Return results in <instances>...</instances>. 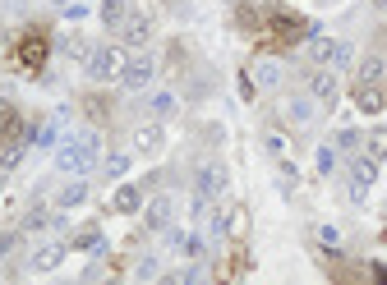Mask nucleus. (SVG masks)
Returning a JSON list of instances; mask_svg holds the SVG:
<instances>
[{"mask_svg": "<svg viewBox=\"0 0 387 285\" xmlns=\"http://www.w3.org/2000/svg\"><path fill=\"white\" fill-rule=\"evenodd\" d=\"M102 156V139L97 134H74V139H60L55 143V171L65 175H88Z\"/></svg>", "mask_w": 387, "mask_h": 285, "instance_id": "obj_1", "label": "nucleus"}, {"mask_svg": "<svg viewBox=\"0 0 387 285\" xmlns=\"http://www.w3.org/2000/svg\"><path fill=\"white\" fill-rule=\"evenodd\" d=\"M83 65H88V78H92V83H111V78L124 74L129 55H124V46H92Z\"/></svg>", "mask_w": 387, "mask_h": 285, "instance_id": "obj_2", "label": "nucleus"}, {"mask_svg": "<svg viewBox=\"0 0 387 285\" xmlns=\"http://www.w3.org/2000/svg\"><path fill=\"white\" fill-rule=\"evenodd\" d=\"M152 74H157V60H152V51H139V55H129V65H124L120 83L129 87V92H143V87L152 83Z\"/></svg>", "mask_w": 387, "mask_h": 285, "instance_id": "obj_3", "label": "nucleus"}, {"mask_svg": "<svg viewBox=\"0 0 387 285\" xmlns=\"http://www.w3.org/2000/svg\"><path fill=\"white\" fill-rule=\"evenodd\" d=\"M194 193H198V198H212V203H217L221 193H226V166H221V161L198 166V175H194Z\"/></svg>", "mask_w": 387, "mask_h": 285, "instance_id": "obj_4", "label": "nucleus"}, {"mask_svg": "<svg viewBox=\"0 0 387 285\" xmlns=\"http://www.w3.org/2000/svg\"><path fill=\"white\" fill-rule=\"evenodd\" d=\"M336 92H341V87H336V70H332V65H318V70L309 74V97H314L318 106H327V111H332Z\"/></svg>", "mask_w": 387, "mask_h": 285, "instance_id": "obj_5", "label": "nucleus"}, {"mask_svg": "<svg viewBox=\"0 0 387 285\" xmlns=\"http://www.w3.org/2000/svg\"><path fill=\"white\" fill-rule=\"evenodd\" d=\"M148 37H152V18L143 14V9H129V18L120 23V42L134 46V51H143V46H148Z\"/></svg>", "mask_w": 387, "mask_h": 285, "instance_id": "obj_6", "label": "nucleus"}, {"mask_svg": "<svg viewBox=\"0 0 387 285\" xmlns=\"http://www.w3.org/2000/svg\"><path fill=\"white\" fill-rule=\"evenodd\" d=\"M171 216H176V203H171V193H157V198H148L143 203V230H166L171 225Z\"/></svg>", "mask_w": 387, "mask_h": 285, "instance_id": "obj_7", "label": "nucleus"}, {"mask_svg": "<svg viewBox=\"0 0 387 285\" xmlns=\"http://www.w3.org/2000/svg\"><path fill=\"white\" fill-rule=\"evenodd\" d=\"M46 51H51V46H46V37L37 33H23V42H18V65H23V70H42L46 65Z\"/></svg>", "mask_w": 387, "mask_h": 285, "instance_id": "obj_8", "label": "nucleus"}, {"mask_svg": "<svg viewBox=\"0 0 387 285\" xmlns=\"http://www.w3.org/2000/svg\"><path fill=\"white\" fill-rule=\"evenodd\" d=\"M282 115L290 124H314V115H318V102L314 97H299V92H290L286 102H282Z\"/></svg>", "mask_w": 387, "mask_h": 285, "instance_id": "obj_9", "label": "nucleus"}, {"mask_svg": "<svg viewBox=\"0 0 387 285\" xmlns=\"http://www.w3.org/2000/svg\"><path fill=\"white\" fill-rule=\"evenodd\" d=\"M282 60H272V55H263V60H254V70H249V78H254V87H282Z\"/></svg>", "mask_w": 387, "mask_h": 285, "instance_id": "obj_10", "label": "nucleus"}, {"mask_svg": "<svg viewBox=\"0 0 387 285\" xmlns=\"http://www.w3.org/2000/svg\"><path fill=\"white\" fill-rule=\"evenodd\" d=\"M355 106H360L364 115H378L383 106H387V92H383V83H355Z\"/></svg>", "mask_w": 387, "mask_h": 285, "instance_id": "obj_11", "label": "nucleus"}, {"mask_svg": "<svg viewBox=\"0 0 387 285\" xmlns=\"http://www.w3.org/2000/svg\"><path fill=\"white\" fill-rule=\"evenodd\" d=\"M111 212H120V216L143 212V184H120V189H115V198H111Z\"/></svg>", "mask_w": 387, "mask_h": 285, "instance_id": "obj_12", "label": "nucleus"}, {"mask_svg": "<svg viewBox=\"0 0 387 285\" xmlns=\"http://www.w3.org/2000/svg\"><path fill=\"white\" fill-rule=\"evenodd\" d=\"M161 143H166L161 124H139V129H134V152H139V156H152V152H161Z\"/></svg>", "mask_w": 387, "mask_h": 285, "instance_id": "obj_13", "label": "nucleus"}, {"mask_svg": "<svg viewBox=\"0 0 387 285\" xmlns=\"http://www.w3.org/2000/svg\"><path fill=\"white\" fill-rule=\"evenodd\" d=\"M373 180H378V161H373L369 152L351 156V184H355V189H373Z\"/></svg>", "mask_w": 387, "mask_h": 285, "instance_id": "obj_14", "label": "nucleus"}, {"mask_svg": "<svg viewBox=\"0 0 387 285\" xmlns=\"http://www.w3.org/2000/svg\"><path fill=\"white\" fill-rule=\"evenodd\" d=\"M83 203H88V180H83V175H74V180L55 193V208L70 212V208H83Z\"/></svg>", "mask_w": 387, "mask_h": 285, "instance_id": "obj_15", "label": "nucleus"}, {"mask_svg": "<svg viewBox=\"0 0 387 285\" xmlns=\"http://www.w3.org/2000/svg\"><path fill=\"white\" fill-rule=\"evenodd\" d=\"M97 18H102V28L120 33V23L129 18V0H102V5H97Z\"/></svg>", "mask_w": 387, "mask_h": 285, "instance_id": "obj_16", "label": "nucleus"}, {"mask_svg": "<svg viewBox=\"0 0 387 285\" xmlns=\"http://www.w3.org/2000/svg\"><path fill=\"white\" fill-rule=\"evenodd\" d=\"M60 262H65V244H42V249L28 258V267L33 271H55Z\"/></svg>", "mask_w": 387, "mask_h": 285, "instance_id": "obj_17", "label": "nucleus"}, {"mask_svg": "<svg viewBox=\"0 0 387 285\" xmlns=\"http://www.w3.org/2000/svg\"><path fill=\"white\" fill-rule=\"evenodd\" d=\"M355 83H387V60L383 55H364L355 65Z\"/></svg>", "mask_w": 387, "mask_h": 285, "instance_id": "obj_18", "label": "nucleus"}, {"mask_svg": "<svg viewBox=\"0 0 387 285\" xmlns=\"http://www.w3.org/2000/svg\"><path fill=\"white\" fill-rule=\"evenodd\" d=\"M263 147H267V156H277V161L290 156V139L277 129V124H267V129H263Z\"/></svg>", "mask_w": 387, "mask_h": 285, "instance_id": "obj_19", "label": "nucleus"}, {"mask_svg": "<svg viewBox=\"0 0 387 285\" xmlns=\"http://www.w3.org/2000/svg\"><path fill=\"white\" fill-rule=\"evenodd\" d=\"M74 249H83V253H106V240H102V230H97V225H88V230H79V235H74Z\"/></svg>", "mask_w": 387, "mask_h": 285, "instance_id": "obj_20", "label": "nucleus"}, {"mask_svg": "<svg viewBox=\"0 0 387 285\" xmlns=\"http://www.w3.org/2000/svg\"><path fill=\"white\" fill-rule=\"evenodd\" d=\"M364 152H369L373 161H383V156H387V124H378V129L364 134Z\"/></svg>", "mask_w": 387, "mask_h": 285, "instance_id": "obj_21", "label": "nucleus"}, {"mask_svg": "<svg viewBox=\"0 0 387 285\" xmlns=\"http://www.w3.org/2000/svg\"><path fill=\"white\" fill-rule=\"evenodd\" d=\"M18 230H23V235H33V230H51V212H46V208H28Z\"/></svg>", "mask_w": 387, "mask_h": 285, "instance_id": "obj_22", "label": "nucleus"}, {"mask_svg": "<svg viewBox=\"0 0 387 285\" xmlns=\"http://www.w3.org/2000/svg\"><path fill=\"white\" fill-rule=\"evenodd\" d=\"M23 147H28L23 139H14V143H5V147H0V171H5V175L14 171L18 161H23Z\"/></svg>", "mask_w": 387, "mask_h": 285, "instance_id": "obj_23", "label": "nucleus"}, {"mask_svg": "<svg viewBox=\"0 0 387 285\" xmlns=\"http://www.w3.org/2000/svg\"><path fill=\"white\" fill-rule=\"evenodd\" d=\"M309 55H314V65H332L336 42H327V37H309Z\"/></svg>", "mask_w": 387, "mask_h": 285, "instance_id": "obj_24", "label": "nucleus"}, {"mask_svg": "<svg viewBox=\"0 0 387 285\" xmlns=\"http://www.w3.org/2000/svg\"><path fill=\"white\" fill-rule=\"evenodd\" d=\"M148 111H152V115H176V111H180L176 92H152V97H148Z\"/></svg>", "mask_w": 387, "mask_h": 285, "instance_id": "obj_25", "label": "nucleus"}, {"mask_svg": "<svg viewBox=\"0 0 387 285\" xmlns=\"http://www.w3.org/2000/svg\"><path fill=\"white\" fill-rule=\"evenodd\" d=\"M314 171H318V175H332V171H336V143H323V147L314 152Z\"/></svg>", "mask_w": 387, "mask_h": 285, "instance_id": "obj_26", "label": "nucleus"}, {"mask_svg": "<svg viewBox=\"0 0 387 285\" xmlns=\"http://www.w3.org/2000/svg\"><path fill=\"white\" fill-rule=\"evenodd\" d=\"M129 161H134V156L111 152V156H106V166H102V171H106V180H120V175H129Z\"/></svg>", "mask_w": 387, "mask_h": 285, "instance_id": "obj_27", "label": "nucleus"}, {"mask_svg": "<svg viewBox=\"0 0 387 285\" xmlns=\"http://www.w3.org/2000/svg\"><path fill=\"white\" fill-rule=\"evenodd\" d=\"M60 51H65V55H74V60H88V51H92V46L83 42V37H65V42H60Z\"/></svg>", "mask_w": 387, "mask_h": 285, "instance_id": "obj_28", "label": "nucleus"}, {"mask_svg": "<svg viewBox=\"0 0 387 285\" xmlns=\"http://www.w3.org/2000/svg\"><path fill=\"white\" fill-rule=\"evenodd\" d=\"M157 267H161L157 258H139V267H134V281H157V276H161Z\"/></svg>", "mask_w": 387, "mask_h": 285, "instance_id": "obj_29", "label": "nucleus"}, {"mask_svg": "<svg viewBox=\"0 0 387 285\" xmlns=\"http://www.w3.org/2000/svg\"><path fill=\"white\" fill-rule=\"evenodd\" d=\"M360 143H364L360 129H341V134H336V152H355Z\"/></svg>", "mask_w": 387, "mask_h": 285, "instance_id": "obj_30", "label": "nucleus"}, {"mask_svg": "<svg viewBox=\"0 0 387 285\" xmlns=\"http://www.w3.org/2000/svg\"><path fill=\"white\" fill-rule=\"evenodd\" d=\"M295 180H299V175H295V166H290L286 156H282V166H277V184H282V193L295 189Z\"/></svg>", "mask_w": 387, "mask_h": 285, "instance_id": "obj_31", "label": "nucleus"}, {"mask_svg": "<svg viewBox=\"0 0 387 285\" xmlns=\"http://www.w3.org/2000/svg\"><path fill=\"white\" fill-rule=\"evenodd\" d=\"M60 14L70 18V23H79V18H88V0H65V5H60Z\"/></svg>", "mask_w": 387, "mask_h": 285, "instance_id": "obj_32", "label": "nucleus"}, {"mask_svg": "<svg viewBox=\"0 0 387 285\" xmlns=\"http://www.w3.org/2000/svg\"><path fill=\"white\" fill-rule=\"evenodd\" d=\"M9 134H18V139H23V124H18L14 111H0V139H9Z\"/></svg>", "mask_w": 387, "mask_h": 285, "instance_id": "obj_33", "label": "nucleus"}, {"mask_svg": "<svg viewBox=\"0 0 387 285\" xmlns=\"http://www.w3.org/2000/svg\"><path fill=\"white\" fill-rule=\"evenodd\" d=\"M346 65H355V46H351V42H336V55H332V70H346Z\"/></svg>", "mask_w": 387, "mask_h": 285, "instance_id": "obj_34", "label": "nucleus"}, {"mask_svg": "<svg viewBox=\"0 0 387 285\" xmlns=\"http://www.w3.org/2000/svg\"><path fill=\"white\" fill-rule=\"evenodd\" d=\"M318 244L323 249H341V230L336 225H318Z\"/></svg>", "mask_w": 387, "mask_h": 285, "instance_id": "obj_35", "label": "nucleus"}, {"mask_svg": "<svg viewBox=\"0 0 387 285\" xmlns=\"http://www.w3.org/2000/svg\"><path fill=\"white\" fill-rule=\"evenodd\" d=\"M83 111H88L92 120H106V115H111V106H106L102 97H88V102H83Z\"/></svg>", "mask_w": 387, "mask_h": 285, "instance_id": "obj_36", "label": "nucleus"}, {"mask_svg": "<svg viewBox=\"0 0 387 285\" xmlns=\"http://www.w3.org/2000/svg\"><path fill=\"white\" fill-rule=\"evenodd\" d=\"M226 235H245V212H240V208L226 212Z\"/></svg>", "mask_w": 387, "mask_h": 285, "instance_id": "obj_37", "label": "nucleus"}, {"mask_svg": "<svg viewBox=\"0 0 387 285\" xmlns=\"http://www.w3.org/2000/svg\"><path fill=\"white\" fill-rule=\"evenodd\" d=\"M18 235H23V230H5V235H0V258H9V253L18 249Z\"/></svg>", "mask_w": 387, "mask_h": 285, "instance_id": "obj_38", "label": "nucleus"}, {"mask_svg": "<svg viewBox=\"0 0 387 285\" xmlns=\"http://www.w3.org/2000/svg\"><path fill=\"white\" fill-rule=\"evenodd\" d=\"M185 253H189V258H198V253H203V235H185Z\"/></svg>", "mask_w": 387, "mask_h": 285, "instance_id": "obj_39", "label": "nucleus"}, {"mask_svg": "<svg viewBox=\"0 0 387 285\" xmlns=\"http://www.w3.org/2000/svg\"><path fill=\"white\" fill-rule=\"evenodd\" d=\"M171 281H203V267H185V271H176Z\"/></svg>", "mask_w": 387, "mask_h": 285, "instance_id": "obj_40", "label": "nucleus"}, {"mask_svg": "<svg viewBox=\"0 0 387 285\" xmlns=\"http://www.w3.org/2000/svg\"><path fill=\"white\" fill-rule=\"evenodd\" d=\"M369 267H373V281H387V267H383V262H369Z\"/></svg>", "mask_w": 387, "mask_h": 285, "instance_id": "obj_41", "label": "nucleus"}, {"mask_svg": "<svg viewBox=\"0 0 387 285\" xmlns=\"http://www.w3.org/2000/svg\"><path fill=\"white\" fill-rule=\"evenodd\" d=\"M378 9H387V0H378Z\"/></svg>", "mask_w": 387, "mask_h": 285, "instance_id": "obj_42", "label": "nucleus"}, {"mask_svg": "<svg viewBox=\"0 0 387 285\" xmlns=\"http://www.w3.org/2000/svg\"><path fill=\"white\" fill-rule=\"evenodd\" d=\"M0 184H5V171H0Z\"/></svg>", "mask_w": 387, "mask_h": 285, "instance_id": "obj_43", "label": "nucleus"}, {"mask_svg": "<svg viewBox=\"0 0 387 285\" xmlns=\"http://www.w3.org/2000/svg\"><path fill=\"white\" fill-rule=\"evenodd\" d=\"M55 5H65V0H55Z\"/></svg>", "mask_w": 387, "mask_h": 285, "instance_id": "obj_44", "label": "nucleus"}]
</instances>
